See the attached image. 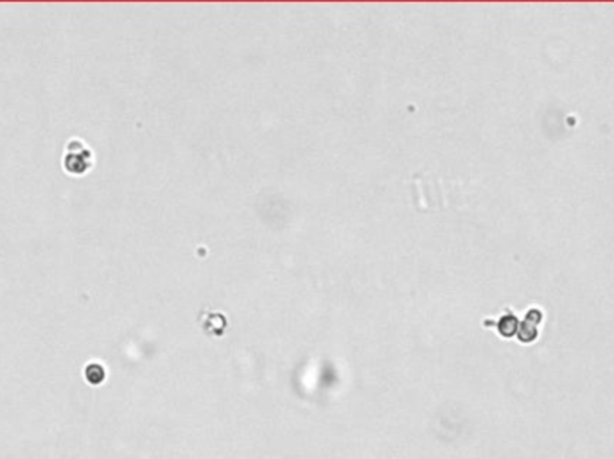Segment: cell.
<instances>
[{
  "mask_svg": "<svg viewBox=\"0 0 614 459\" xmlns=\"http://www.w3.org/2000/svg\"><path fill=\"white\" fill-rule=\"evenodd\" d=\"M93 165V153L83 140L72 139L67 142L63 153V169L74 176L86 174Z\"/></svg>",
  "mask_w": 614,
  "mask_h": 459,
  "instance_id": "1",
  "label": "cell"
},
{
  "mask_svg": "<svg viewBox=\"0 0 614 459\" xmlns=\"http://www.w3.org/2000/svg\"><path fill=\"white\" fill-rule=\"evenodd\" d=\"M541 320H542V314L537 309L530 310V313L526 314V320L523 321L521 327L518 328V337L523 341V343H530V341L535 339L537 323H541Z\"/></svg>",
  "mask_w": 614,
  "mask_h": 459,
  "instance_id": "2",
  "label": "cell"
},
{
  "mask_svg": "<svg viewBox=\"0 0 614 459\" xmlns=\"http://www.w3.org/2000/svg\"><path fill=\"white\" fill-rule=\"evenodd\" d=\"M518 320H516L514 314H506V316H501V320L498 321V330L501 336L505 337H512L518 334Z\"/></svg>",
  "mask_w": 614,
  "mask_h": 459,
  "instance_id": "3",
  "label": "cell"
}]
</instances>
